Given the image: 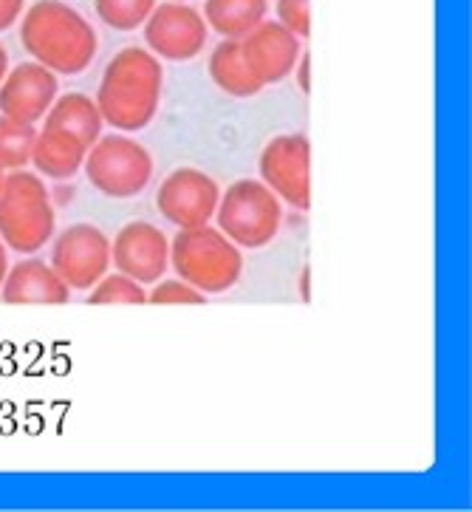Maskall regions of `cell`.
<instances>
[{
  "label": "cell",
  "mask_w": 472,
  "mask_h": 512,
  "mask_svg": "<svg viewBox=\"0 0 472 512\" xmlns=\"http://www.w3.org/2000/svg\"><path fill=\"white\" fill-rule=\"evenodd\" d=\"M85 156H88V145L74 133L60 131V128H43L34 142L32 165L37 176H46L51 182H68L82 170Z\"/></svg>",
  "instance_id": "15"
},
{
  "label": "cell",
  "mask_w": 472,
  "mask_h": 512,
  "mask_svg": "<svg viewBox=\"0 0 472 512\" xmlns=\"http://www.w3.org/2000/svg\"><path fill=\"white\" fill-rule=\"evenodd\" d=\"M269 12L266 0H207L204 3V20L224 40H241L261 26Z\"/></svg>",
  "instance_id": "18"
},
{
  "label": "cell",
  "mask_w": 472,
  "mask_h": 512,
  "mask_svg": "<svg viewBox=\"0 0 472 512\" xmlns=\"http://www.w3.org/2000/svg\"><path fill=\"white\" fill-rule=\"evenodd\" d=\"M20 43L34 63L60 77H74L94 63L97 32L63 0H37L20 20Z\"/></svg>",
  "instance_id": "1"
},
{
  "label": "cell",
  "mask_w": 472,
  "mask_h": 512,
  "mask_svg": "<svg viewBox=\"0 0 472 512\" xmlns=\"http://www.w3.org/2000/svg\"><path fill=\"white\" fill-rule=\"evenodd\" d=\"M111 266V238L94 224H71L51 244V269L68 289L88 292Z\"/></svg>",
  "instance_id": "8"
},
{
  "label": "cell",
  "mask_w": 472,
  "mask_h": 512,
  "mask_svg": "<svg viewBox=\"0 0 472 512\" xmlns=\"http://www.w3.org/2000/svg\"><path fill=\"white\" fill-rule=\"evenodd\" d=\"M85 176L105 199H133L153 179V156L131 136H99L85 156Z\"/></svg>",
  "instance_id": "6"
},
{
  "label": "cell",
  "mask_w": 472,
  "mask_h": 512,
  "mask_svg": "<svg viewBox=\"0 0 472 512\" xmlns=\"http://www.w3.org/2000/svg\"><path fill=\"white\" fill-rule=\"evenodd\" d=\"M300 298L309 300V269H303V278H300Z\"/></svg>",
  "instance_id": "28"
},
{
  "label": "cell",
  "mask_w": 472,
  "mask_h": 512,
  "mask_svg": "<svg viewBox=\"0 0 472 512\" xmlns=\"http://www.w3.org/2000/svg\"><path fill=\"white\" fill-rule=\"evenodd\" d=\"M99 20L116 32H133L145 26L150 12L156 9V0H94Z\"/></svg>",
  "instance_id": "20"
},
{
  "label": "cell",
  "mask_w": 472,
  "mask_h": 512,
  "mask_svg": "<svg viewBox=\"0 0 472 512\" xmlns=\"http://www.w3.org/2000/svg\"><path fill=\"white\" fill-rule=\"evenodd\" d=\"M261 182L289 207L309 213L311 207V145L306 133L272 136L258 159Z\"/></svg>",
  "instance_id": "7"
},
{
  "label": "cell",
  "mask_w": 472,
  "mask_h": 512,
  "mask_svg": "<svg viewBox=\"0 0 472 512\" xmlns=\"http://www.w3.org/2000/svg\"><path fill=\"white\" fill-rule=\"evenodd\" d=\"M91 306H108V303H119V306H139L147 303V292L142 283H136L128 275L116 272V275H105L91 286L88 295Z\"/></svg>",
  "instance_id": "21"
},
{
  "label": "cell",
  "mask_w": 472,
  "mask_h": 512,
  "mask_svg": "<svg viewBox=\"0 0 472 512\" xmlns=\"http://www.w3.org/2000/svg\"><path fill=\"white\" fill-rule=\"evenodd\" d=\"M207 295H201L196 286L179 281H156V289L147 295V303L167 306V303H204Z\"/></svg>",
  "instance_id": "22"
},
{
  "label": "cell",
  "mask_w": 472,
  "mask_h": 512,
  "mask_svg": "<svg viewBox=\"0 0 472 512\" xmlns=\"http://www.w3.org/2000/svg\"><path fill=\"white\" fill-rule=\"evenodd\" d=\"M210 80L229 97H255L261 94L263 83L252 74V68L246 66L241 40H224L218 43L210 54Z\"/></svg>",
  "instance_id": "16"
},
{
  "label": "cell",
  "mask_w": 472,
  "mask_h": 512,
  "mask_svg": "<svg viewBox=\"0 0 472 512\" xmlns=\"http://www.w3.org/2000/svg\"><path fill=\"white\" fill-rule=\"evenodd\" d=\"M6 74H9V54L0 46V83L6 80Z\"/></svg>",
  "instance_id": "27"
},
{
  "label": "cell",
  "mask_w": 472,
  "mask_h": 512,
  "mask_svg": "<svg viewBox=\"0 0 472 512\" xmlns=\"http://www.w3.org/2000/svg\"><path fill=\"white\" fill-rule=\"evenodd\" d=\"M170 266L201 295H221L241 281L244 255L218 227L204 224L176 232L170 241Z\"/></svg>",
  "instance_id": "4"
},
{
  "label": "cell",
  "mask_w": 472,
  "mask_h": 512,
  "mask_svg": "<svg viewBox=\"0 0 472 512\" xmlns=\"http://www.w3.org/2000/svg\"><path fill=\"white\" fill-rule=\"evenodd\" d=\"M277 23L286 26L294 37H309L311 12L309 0H277Z\"/></svg>",
  "instance_id": "23"
},
{
  "label": "cell",
  "mask_w": 472,
  "mask_h": 512,
  "mask_svg": "<svg viewBox=\"0 0 472 512\" xmlns=\"http://www.w3.org/2000/svg\"><path fill=\"white\" fill-rule=\"evenodd\" d=\"M162 63L147 49H122L108 63L97 91L102 122L125 133H136L153 122L162 102Z\"/></svg>",
  "instance_id": "2"
},
{
  "label": "cell",
  "mask_w": 472,
  "mask_h": 512,
  "mask_svg": "<svg viewBox=\"0 0 472 512\" xmlns=\"http://www.w3.org/2000/svg\"><path fill=\"white\" fill-rule=\"evenodd\" d=\"M6 272H9V249H6V244L0 241V286H3Z\"/></svg>",
  "instance_id": "26"
},
{
  "label": "cell",
  "mask_w": 472,
  "mask_h": 512,
  "mask_svg": "<svg viewBox=\"0 0 472 512\" xmlns=\"http://www.w3.org/2000/svg\"><path fill=\"white\" fill-rule=\"evenodd\" d=\"M241 51H244L246 66L252 74L266 85H275L286 80L300 60V37H294L286 26L263 20L252 32L241 37Z\"/></svg>",
  "instance_id": "13"
},
{
  "label": "cell",
  "mask_w": 472,
  "mask_h": 512,
  "mask_svg": "<svg viewBox=\"0 0 472 512\" xmlns=\"http://www.w3.org/2000/svg\"><path fill=\"white\" fill-rule=\"evenodd\" d=\"M176 3H184V0H176Z\"/></svg>",
  "instance_id": "30"
},
{
  "label": "cell",
  "mask_w": 472,
  "mask_h": 512,
  "mask_svg": "<svg viewBox=\"0 0 472 512\" xmlns=\"http://www.w3.org/2000/svg\"><path fill=\"white\" fill-rule=\"evenodd\" d=\"M218 230L235 247L263 249L275 241L283 227V201L258 179H241L229 184L218 201Z\"/></svg>",
  "instance_id": "5"
},
{
  "label": "cell",
  "mask_w": 472,
  "mask_h": 512,
  "mask_svg": "<svg viewBox=\"0 0 472 512\" xmlns=\"http://www.w3.org/2000/svg\"><path fill=\"white\" fill-rule=\"evenodd\" d=\"M3 179H6V170L0 167V190H3Z\"/></svg>",
  "instance_id": "29"
},
{
  "label": "cell",
  "mask_w": 472,
  "mask_h": 512,
  "mask_svg": "<svg viewBox=\"0 0 472 512\" xmlns=\"http://www.w3.org/2000/svg\"><path fill=\"white\" fill-rule=\"evenodd\" d=\"M145 43L150 54L187 63L207 46V20L187 3H162L145 20Z\"/></svg>",
  "instance_id": "10"
},
{
  "label": "cell",
  "mask_w": 472,
  "mask_h": 512,
  "mask_svg": "<svg viewBox=\"0 0 472 512\" xmlns=\"http://www.w3.org/2000/svg\"><path fill=\"white\" fill-rule=\"evenodd\" d=\"M23 15V0H0V32L12 29Z\"/></svg>",
  "instance_id": "24"
},
{
  "label": "cell",
  "mask_w": 472,
  "mask_h": 512,
  "mask_svg": "<svg viewBox=\"0 0 472 512\" xmlns=\"http://www.w3.org/2000/svg\"><path fill=\"white\" fill-rule=\"evenodd\" d=\"M37 142V125L15 122L0 114V167L23 170L32 165V150Z\"/></svg>",
  "instance_id": "19"
},
{
  "label": "cell",
  "mask_w": 472,
  "mask_h": 512,
  "mask_svg": "<svg viewBox=\"0 0 472 512\" xmlns=\"http://www.w3.org/2000/svg\"><path fill=\"white\" fill-rule=\"evenodd\" d=\"M218 201H221L218 182L196 167H179L167 173L156 193L159 213L164 215V221H170L179 230L210 224L218 210Z\"/></svg>",
  "instance_id": "9"
},
{
  "label": "cell",
  "mask_w": 472,
  "mask_h": 512,
  "mask_svg": "<svg viewBox=\"0 0 472 512\" xmlns=\"http://www.w3.org/2000/svg\"><path fill=\"white\" fill-rule=\"evenodd\" d=\"M111 264L142 286L162 281L170 269V238L147 221H131L111 241Z\"/></svg>",
  "instance_id": "11"
},
{
  "label": "cell",
  "mask_w": 472,
  "mask_h": 512,
  "mask_svg": "<svg viewBox=\"0 0 472 512\" xmlns=\"http://www.w3.org/2000/svg\"><path fill=\"white\" fill-rule=\"evenodd\" d=\"M0 298L6 303H15V306H26V303L60 306V303H68L71 289L51 269V264L40 261V258H26L20 264L9 266L3 286H0Z\"/></svg>",
  "instance_id": "14"
},
{
  "label": "cell",
  "mask_w": 472,
  "mask_h": 512,
  "mask_svg": "<svg viewBox=\"0 0 472 512\" xmlns=\"http://www.w3.org/2000/svg\"><path fill=\"white\" fill-rule=\"evenodd\" d=\"M57 210L46 182L29 170H6L0 190V241L20 255H34L54 238Z\"/></svg>",
  "instance_id": "3"
},
{
  "label": "cell",
  "mask_w": 472,
  "mask_h": 512,
  "mask_svg": "<svg viewBox=\"0 0 472 512\" xmlns=\"http://www.w3.org/2000/svg\"><path fill=\"white\" fill-rule=\"evenodd\" d=\"M311 57L309 54H300V60H297V66H294V71H297V80H300V91L303 94H309L311 88Z\"/></svg>",
  "instance_id": "25"
},
{
  "label": "cell",
  "mask_w": 472,
  "mask_h": 512,
  "mask_svg": "<svg viewBox=\"0 0 472 512\" xmlns=\"http://www.w3.org/2000/svg\"><path fill=\"white\" fill-rule=\"evenodd\" d=\"M102 125L105 122H102L97 102L85 94H77V91L57 97L49 114L43 116V128H60V131L74 133L88 148L102 136Z\"/></svg>",
  "instance_id": "17"
},
{
  "label": "cell",
  "mask_w": 472,
  "mask_h": 512,
  "mask_svg": "<svg viewBox=\"0 0 472 512\" xmlns=\"http://www.w3.org/2000/svg\"><path fill=\"white\" fill-rule=\"evenodd\" d=\"M57 94H60V83H57L54 71L34 63V60L20 63L0 83V114L15 119V122L37 125L49 114Z\"/></svg>",
  "instance_id": "12"
}]
</instances>
